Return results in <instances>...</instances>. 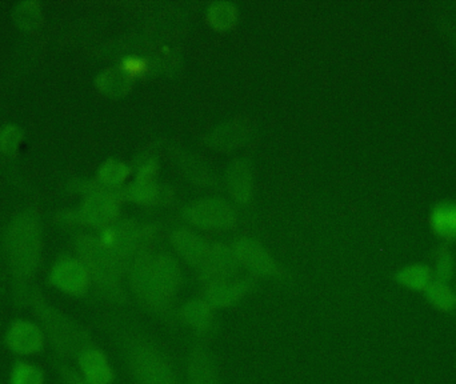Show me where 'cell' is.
<instances>
[{"instance_id": "13", "label": "cell", "mask_w": 456, "mask_h": 384, "mask_svg": "<svg viewBox=\"0 0 456 384\" xmlns=\"http://www.w3.org/2000/svg\"><path fill=\"white\" fill-rule=\"evenodd\" d=\"M431 227L434 233L444 241L456 239V204L442 203L431 214Z\"/></svg>"}, {"instance_id": "20", "label": "cell", "mask_w": 456, "mask_h": 384, "mask_svg": "<svg viewBox=\"0 0 456 384\" xmlns=\"http://www.w3.org/2000/svg\"><path fill=\"white\" fill-rule=\"evenodd\" d=\"M59 377L63 384H88L80 377L77 370L71 369L67 364H61L58 366Z\"/></svg>"}, {"instance_id": "4", "label": "cell", "mask_w": 456, "mask_h": 384, "mask_svg": "<svg viewBox=\"0 0 456 384\" xmlns=\"http://www.w3.org/2000/svg\"><path fill=\"white\" fill-rule=\"evenodd\" d=\"M43 254L42 228L34 217H19L5 233V257L13 281L27 286L39 271Z\"/></svg>"}, {"instance_id": "18", "label": "cell", "mask_w": 456, "mask_h": 384, "mask_svg": "<svg viewBox=\"0 0 456 384\" xmlns=\"http://www.w3.org/2000/svg\"><path fill=\"white\" fill-rule=\"evenodd\" d=\"M434 279L444 283H450L454 278L455 260L449 249H439L436 254V262L433 268Z\"/></svg>"}, {"instance_id": "10", "label": "cell", "mask_w": 456, "mask_h": 384, "mask_svg": "<svg viewBox=\"0 0 456 384\" xmlns=\"http://www.w3.org/2000/svg\"><path fill=\"white\" fill-rule=\"evenodd\" d=\"M216 311L205 299H195L187 302L179 310V321L200 342L216 332Z\"/></svg>"}, {"instance_id": "15", "label": "cell", "mask_w": 456, "mask_h": 384, "mask_svg": "<svg viewBox=\"0 0 456 384\" xmlns=\"http://www.w3.org/2000/svg\"><path fill=\"white\" fill-rule=\"evenodd\" d=\"M425 295L428 302L441 313H454L456 310V292L450 283L434 279L426 289Z\"/></svg>"}, {"instance_id": "12", "label": "cell", "mask_w": 456, "mask_h": 384, "mask_svg": "<svg viewBox=\"0 0 456 384\" xmlns=\"http://www.w3.org/2000/svg\"><path fill=\"white\" fill-rule=\"evenodd\" d=\"M239 265L233 249L227 246H210L208 255L200 266V273L208 282L232 278L238 271Z\"/></svg>"}, {"instance_id": "9", "label": "cell", "mask_w": 456, "mask_h": 384, "mask_svg": "<svg viewBox=\"0 0 456 384\" xmlns=\"http://www.w3.org/2000/svg\"><path fill=\"white\" fill-rule=\"evenodd\" d=\"M251 289V283L247 279L232 278L219 279V281L206 283L203 299L214 310H228L244 299Z\"/></svg>"}, {"instance_id": "14", "label": "cell", "mask_w": 456, "mask_h": 384, "mask_svg": "<svg viewBox=\"0 0 456 384\" xmlns=\"http://www.w3.org/2000/svg\"><path fill=\"white\" fill-rule=\"evenodd\" d=\"M396 282L404 289L411 291H426L434 281L433 268L426 265H410L399 270L395 276Z\"/></svg>"}, {"instance_id": "16", "label": "cell", "mask_w": 456, "mask_h": 384, "mask_svg": "<svg viewBox=\"0 0 456 384\" xmlns=\"http://www.w3.org/2000/svg\"><path fill=\"white\" fill-rule=\"evenodd\" d=\"M45 374L39 366L28 361H18L11 367L8 384H45Z\"/></svg>"}, {"instance_id": "5", "label": "cell", "mask_w": 456, "mask_h": 384, "mask_svg": "<svg viewBox=\"0 0 456 384\" xmlns=\"http://www.w3.org/2000/svg\"><path fill=\"white\" fill-rule=\"evenodd\" d=\"M50 283L53 289L64 294L83 297L91 289L93 278L87 266L80 257H64L51 268Z\"/></svg>"}, {"instance_id": "1", "label": "cell", "mask_w": 456, "mask_h": 384, "mask_svg": "<svg viewBox=\"0 0 456 384\" xmlns=\"http://www.w3.org/2000/svg\"><path fill=\"white\" fill-rule=\"evenodd\" d=\"M130 284L139 302L158 315L171 313L182 287V273L178 263L167 255L141 257L133 263Z\"/></svg>"}, {"instance_id": "7", "label": "cell", "mask_w": 456, "mask_h": 384, "mask_svg": "<svg viewBox=\"0 0 456 384\" xmlns=\"http://www.w3.org/2000/svg\"><path fill=\"white\" fill-rule=\"evenodd\" d=\"M184 384H224L216 356L205 342L197 343L187 355Z\"/></svg>"}, {"instance_id": "21", "label": "cell", "mask_w": 456, "mask_h": 384, "mask_svg": "<svg viewBox=\"0 0 456 384\" xmlns=\"http://www.w3.org/2000/svg\"><path fill=\"white\" fill-rule=\"evenodd\" d=\"M455 292H456V289H455Z\"/></svg>"}, {"instance_id": "3", "label": "cell", "mask_w": 456, "mask_h": 384, "mask_svg": "<svg viewBox=\"0 0 456 384\" xmlns=\"http://www.w3.org/2000/svg\"><path fill=\"white\" fill-rule=\"evenodd\" d=\"M125 358L133 384H184L170 355L146 335L126 339Z\"/></svg>"}, {"instance_id": "2", "label": "cell", "mask_w": 456, "mask_h": 384, "mask_svg": "<svg viewBox=\"0 0 456 384\" xmlns=\"http://www.w3.org/2000/svg\"><path fill=\"white\" fill-rule=\"evenodd\" d=\"M27 306L37 326L42 329L47 345L61 362H77L83 350L95 345L87 330L40 295L29 297Z\"/></svg>"}, {"instance_id": "17", "label": "cell", "mask_w": 456, "mask_h": 384, "mask_svg": "<svg viewBox=\"0 0 456 384\" xmlns=\"http://www.w3.org/2000/svg\"><path fill=\"white\" fill-rule=\"evenodd\" d=\"M13 19H15L16 24L20 26L21 29L32 31V29H37V27L42 24V8L35 2L20 3L13 10Z\"/></svg>"}, {"instance_id": "8", "label": "cell", "mask_w": 456, "mask_h": 384, "mask_svg": "<svg viewBox=\"0 0 456 384\" xmlns=\"http://www.w3.org/2000/svg\"><path fill=\"white\" fill-rule=\"evenodd\" d=\"M77 366V372L88 384H114L117 380L111 359L96 343L82 351Z\"/></svg>"}, {"instance_id": "11", "label": "cell", "mask_w": 456, "mask_h": 384, "mask_svg": "<svg viewBox=\"0 0 456 384\" xmlns=\"http://www.w3.org/2000/svg\"><path fill=\"white\" fill-rule=\"evenodd\" d=\"M239 267H244L260 278H276L281 275V266L259 246L252 241H240L233 247Z\"/></svg>"}, {"instance_id": "19", "label": "cell", "mask_w": 456, "mask_h": 384, "mask_svg": "<svg viewBox=\"0 0 456 384\" xmlns=\"http://www.w3.org/2000/svg\"><path fill=\"white\" fill-rule=\"evenodd\" d=\"M21 138H23V135L15 126H7V127L3 128L0 131V152L7 155V157H12L18 152Z\"/></svg>"}, {"instance_id": "6", "label": "cell", "mask_w": 456, "mask_h": 384, "mask_svg": "<svg viewBox=\"0 0 456 384\" xmlns=\"http://www.w3.org/2000/svg\"><path fill=\"white\" fill-rule=\"evenodd\" d=\"M4 345L10 353L28 358L40 355L45 350L47 340L37 322L16 319L5 330Z\"/></svg>"}]
</instances>
